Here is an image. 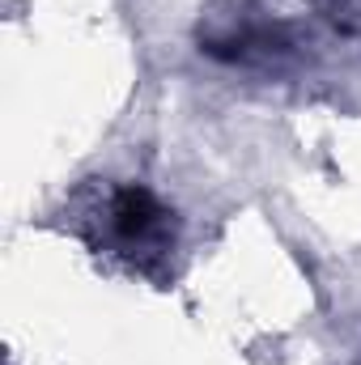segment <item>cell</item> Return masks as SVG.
Returning <instances> with one entry per match:
<instances>
[{
    "label": "cell",
    "instance_id": "obj_1",
    "mask_svg": "<svg viewBox=\"0 0 361 365\" xmlns=\"http://www.w3.org/2000/svg\"><path fill=\"white\" fill-rule=\"evenodd\" d=\"M111 234L128 255H166L171 251V212L145 187H119L106 204Z\"/></svg>",
    "mask_w": 361,
    "mask_h": 365
}]
</instances>
